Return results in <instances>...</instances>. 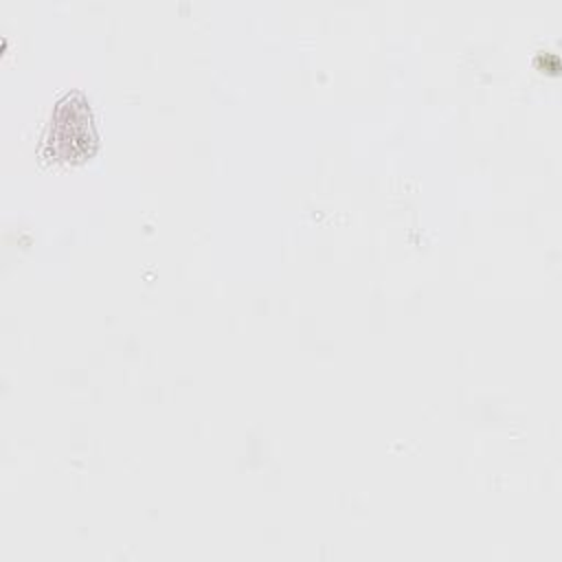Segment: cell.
<instances>
[{
	"label": "cell",
	"instance_id": "6da1fadb",
	"mask_svg": "<svg viewBox=\"0 0 562 562\" xmlns=\"http://www.w3.org/2000/svg\"><path fill=\"white\" fill-rule=\"evenodd\" d=\"M97 149V132L88 99L72 90L53 108L42 136V156L59 162H79Z\"/></svg>",
	"mask_w": 562,
	"mask_h": 562
}]
</instances>
